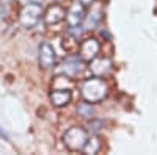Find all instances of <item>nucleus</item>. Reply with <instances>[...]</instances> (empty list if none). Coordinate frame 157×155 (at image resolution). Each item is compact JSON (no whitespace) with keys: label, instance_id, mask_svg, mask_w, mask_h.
<instances>
[{"label":"nucleus","instance_id":"f257e3e1","mask_svg":"<svg viewBox=\"0 0 157 155\" xmlns=\"http://www.w3.org/2000/svg\"><path fill=\"white\" fill-rule=\"evenodd\" d=\"M107 93H109V86L104 80V77L93 75L91 79L83 80L80 85V94L83 100L90 103H99L101 100H104Z\"/></svg>","mask_w":157,"mask_h":155},{"label":"nucleus","instance_id":"f03ea898","mask_svg":"<svg viewBox=\"0 0 157 155\" xmlns=\"http://www.w3.org/2000/svg\"><path fill=\"white\" fill-rule=\"evenodd\" d=\"M44 14L41 3H25L19 13V24L24 28H33Z\"/></svg>","mask_w":157,"mask_h":155},{"label":"nucleus","instance_id":"7ed1b4c3","mask_svg":"<svg viewBox=\"0 0 157 155\" xmlns=\"http://www.w3.org/2000/svg\"><path fill=\"white\" fill-rule=\"evenodd\" d=\"M88 138L90 136H88V132L85 130V128H82V127H71V128H68V130L64 132L63 143L69 150L77 152V150L83 149Z\"/></svg>","mask_w":157,"mask_h":155},{"label":"nucleus","instance_id":"20e7f679","mask_svg":"<svg viewBox=\"0 0 157 155\" xmlns=\"http://www.w3.org/2000/svg\"><path fill=\"white\" fill-rule=\"evenodd\" d=\"M57 55L55 50L49 42H41L38 47V63L43 69H52L55 68Z\"/></svg>","mask_w":157,"mask_h":155},{"label":"nucleus","instance_id":"39448f33","mask_svg":"<svg viewBox=\"0 0 157 155\" xmlns=\"http://www.w3.org/2000/svg\"><path fill=\"white\" fill-rule=\"evenodd\" d=\"M101 52V44L96 38H86L80 42V50H78V55L83 61H91L94 60Z\"/></svg>","mask_w":157,"mask_h":155},{"label":"nucleus","instance_id":"423d86ee","mask_svg":"<svg viewBox=\"0 0 157 155\" xmlns=\"http://www.w3.org/2000/svg\"><path fill=\"white\" fill-rule=\"evenodd\" d=\"M86 16V11H85V5L78 0V2L72 3L69 6V9L66 11V22L69 27H75V25H80L83 24Z\"/></svg>","mask_w":157,"mask_h":155},{"label":"nucleus","instance_id":"0eeeda50","mask_svg":"<svg viewBox=\"0 0 157 155\" xmlns=\"http://www.w3.org/2000/svg\"><path fill=\"white\" fill-rule=\"evenodd\" d=\"M102 16H104V8H102V5L94 2L93 5H91V9L86 13V16H85L83 28H85V30H94L98 25L101 24Z\"/></svg>","mask_w":157,"mask_h":155},{"label":"nucleus","instance_id":"6e6552de","mask_svg":"<svg viewBox=\"0 0 157 155\" xmlns=\"http://www.w3.org/2000/svg\"><path fill=\"white\" fill-rule=\"evenodd\" d=\"M90 71L93 75L98 77H105L112 71V60L109 57H96L94 60L90 61Z\"/></svg>","mask_w":157,"mask_h":155},{"label":"nucleus","instance_id":"1a4fd4ad","mask_svg":"<svg viewBox=\"0 0 157 155\" xmlns=\"http://www.w3.org/2000/svg\"><path fill=\"white\" fill-rule=\"evenodd\" d=\"M44 24L46 25H55L60 24L63 19H66V9L61 5H50L46 11H44Z\"/></svg>","mask_w":157,"mask_h":155},{"label":"nucleus","instance_id":"9d476101","mask_svg":"<svg viewBox=\"0 0 157 155\" xmlns=\"http://www.w3.org/2000/svg\"><path fill=\"white\" fill-rule=\"evenodd\" d=\"M72 100L71 89H52L50 93V102L55 107H66Z\"/></svg>","mask_w":157,"mask_h":155},{"label":"nucleus","instance_id":"9b49d317","mask_svg":"<svg viewBox=\"0 0 157 155\" xmlns=\"http://www.w3.org/2000/svg\"><path fill=\"white\" fill-rule=\"evenodd\" d=\"M74 80L68 74H58L52 80V89H72Z\"/></svg>","mask_w":157,"mask_h":155},{"label":"nucleus","instance_id":"f8f14e48","mask_svg":"<svg viewBox=\"0 0 157 155\" xmlns=\"http://www.w3.org/2000/svg\"><path fill=\"white\" fill-rule=\"evenodd\" d=\"M61 46L64 49V52L69 55H74L77 54L78 50H80V44H78V38H75L74 35L68 33L66 36H63V39H61Z\"/></svg>","mask_w":157,"mask_h":155},{"label":"nucleus","instance_id":"ddd939ff","mask_svg":"<svg viewBox=\"0 0 157 155\" xmlns=\"http://www.w3.org/2000/svg\"><path fill=\"white\" fill-rule=\"evenodd\" d=\"M99 149H101V139L96 135H93V136L88 138V141H86V144L83 146L82 152L86 153V155H94V153L99 152Z\"/></svg>","mask_w":157,"mask_h":155},{"label":"nucleus","instance_id":"4468645a","mask_svg":"<svg viewBox=\"0 0 157 155\" xmlns=\"http://www.w3.org/2000/svg\"><path fill=\"white\" fill-rule=\"evenodd\" d=\"M94 113L96 111H94L93 103H90L86 100L77 107V114L80 116V118H83V119H93L94 118Z\"/></svg>","mask_w":157,"mask_h":155},{"label":"nucleus","instance_id":"2eb2a0df","mask_svg":"<svg viewBox=\"0 0 157 155\" xmlns=\"http://www.w3.org/2000/svg\"><path fill=\"white\" fill-rule=\"evenodd\" d=\"M82 58L80 60H68L64 63V74H68L71 77H74L75 74H78L83 68H82Z\"/></svg>","mask_w":157,"mask_h":155},{"label":"nucleus","instance_id":"dca6fc26","mask_svg":"<svg viewBox=\"0 0 157 155\" xmlns=\"http://www.w3.org/2000/svg\"><path fill=\"white\" fill-rule=\"evenodd\" d=\"M90 127H93V132H94V133H98V132L101 130V127H102V122H101V121H93V119H91Z\"/></svg>","mask_w":157,"mask_h":155},{"label":"nucleus","instance_id":"f3484780","mask_svg":"<svg viewBox=\"0 0 157 155\" xmlns=\"http://www.w3.org/2000/svg\"><path fill=\"white\" fill-rule=\"evenodd\" d=\"M80 2H82L85 6H91V5H93V3L96 2V0H80Z\"/></svg>","mask_w":157,"mask_h":155},{"label":"nucleus","instance_id":"a211bd4d","mask_svg":"<svg viewBox=\"0 0 157 155\" xmlns=\"http://www.w3.org/2000/svg\"><path fill=\"white\" fill-rule=\"evenodd\" d=\"M46 0H27V3H44Z\"/></svg>","mask_w":157,"mask_h":155}]
</instances>
